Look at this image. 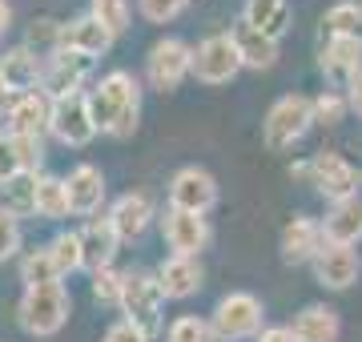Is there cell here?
Instances as JSON below:
<instances>
[{"label": "cell", "instance_id": "cell-1", "mask_svg": "<svg viewBox=\"0 0 362 342\" xmlns=\"http://www.w3.org/2000/svg\"><path fill=\"white\" fill-rule=\"evenodd\" d=\"M141 81L133 77L129 69H113L105 73L97 85L89 89V101H93V117H97V129L125 141L137 133L141 125Z\"/></svg>", "mask_w": 362, "mask_h": 342}, {"label": "cell", "instance_id": "cell-2", "mask_svg": "<svg viewBox=\"0 0 362 342\" xmlns=\"http://www.w3.org/2000/svg\"><path fill=\"white\" fill-rule=\"evenodd\" d=\"M69 310H73V298H69L65 282H52V286H25L21 306H16V322H21V330L33 334V338H52V334L65 330Z\"/></svg>", "mask_w": 362, "mask_h": 342}, {"label": "cell", "instance_id": "cell-3", "mask_svg": "<svg viewBox=\"0 0 362 342\" xmlns=\"http://www.w3.org/2000/svg\"><path fill=\"white\" fill-rule=\"evenodd\" d=\"M165 290L149 270H125V294H121V318L133 322L149 342H157L165 326Z\"/></svg>", "mask_w": 362, "mask_h": 342}, {"label": "cell", "instance_id": "cell-4", "mask_svg": "<svg viewBox=\"0 0 362 342\" xmlns=\"http://www.w3.org/2000/svg\"><path fill=\"white\" fill-rule=\"evenodd\" d=\"M310 125H314V97H306V93H286V97H278L266 109L262 141L274 153H286V149H294L310 133Z\"/></svg>", "mask_w": 362, "mask_h": 342}, {"label": "cell", "instance_id": "cell-5", "mask_svg": "<svg viewBox=\"0 0 362 342\" xmlns=\"http://www.w3.org/2000/svg\"><path fill=\"white\" fill-rule=\"evenodd\" d=\"M214 334L218 342H254L262 334V322H266V306H262L258 294H250V290H230L226 298H218L214 306Z\"/></svg>", "mask_w": 362, "mask_h": 342}, {"label": "cell", "instance_id": "cell-6", "mask_svg": "<svg viewBox=\"0 0 362 342\" xmlns=\"http://www.w3.org/2000/svg\"><path fill=\"white\" fill-rule=\"evenodd\" d=\"M185 77H194V45L181 37H161L145 53V81L157 93H173Z\"/></svg>", "mask_w": 362, "mask_h": 342}, {"label": "cell", "instance_id": "cell-7", "mask_svg": "<svg viewBox=\"0 0 362 342\" xmlns=\"http://www.w3.org/2000/svg\"><path fill=\"white\" fill-rule=\"evenodd\" d=\"M306 182H310L314 189H318V194L334 206V201L358 198L362 170L350 158L334 153V149H322V153H314V158H310V177H306Z\"/></svg>", "mask_w": 362, "mask_h": 342}, {"label": "cell", "instance_id": "cell-8", "mask_svg": "<svg viewBox=\"0 0 362 342\" xmlns=\"http://www.w3.org/2000/svg\"><path fill=\"white\" fill-rule=\"evenodd\" d=\"M242 53L233 45V33H209L194 49V77L202 85H230L242 73Z\"/></svg>", "mask_w": 362, "mask_h": 342}, {"label": "cell", "instance_id": "cell-9", "mask_svg": "<svg viewBox=\"0 0 362 342\" xmlns=\"http://www.w3.org/2000/svg\"><path fill=\"white\" fill-rule=\"evenodd\" d=\"M49 133L57 137L61 145L69 149H81V145H89L97 137V117H93V101L89 93H73V97H61V101H52V125Z\"/></svg>", "mask_w": 362, "mask_h": 342}, {"label": "cell", "instance_id": "cell-10", "mask_svg": "<svg viewBox=\"0 0 362 342\" xmlns=\"http://www.w3.org/2000/svg\"><path fill=\"white\" fill-rule=\"evenodd\" d=\"M93 57L77 53V49H57L52 57H45V77H40V93H49L52 101L85 93V81L93 77Z\"/></svg>", "mask_w": 362, "mask_h": 342}, {"label": "cell", "instance_id": "cell-11", "mask_svg": "<svg viewBox=\"0 0 362 342\" xmlns=\"http://www.w3.org/2000/svg\"><path fill=\"white\" fill-rule=\"evenodd\" d=\"M169 206L189 213H209L218 206V177L202 165H181L169 177Z\"/></svg>", "mask_w": 362, "mask_h": 342}, {"label": "cell", "instance_id": "cell-12", "mask_svg": "<svg viewBox=\"0 0 362 342\" xmlns=\"http://www.w3.org/2000/svg\"><path fill=\"white\" fill-rule=\"evenodd\" d=\"M161 237H165L169 254H181V258H197V254L209 246V218L206 213H189V210H173L169 206L165 218H161Z\"/></svg>", "mask_w": 362, "mask_h": 342}, {"label": "cell", "instance_id": "cell-13", "mask_svg": "<svg viewBox=\"0 0 362 342\" xmlns=\"http://www.w3.org/2000/svg\"><path fill=\"white\" fill-rule=\"evenodd\" d=\"M322 246H326L322 218H310V213H294V218L282 225V237H278V250H282V262L286 266L314 262Z\"/></svg>", "mask_w": 362, "mask_h": 342}, {"label": "cell", "instance_id": "cell-14", "mask_svg": "<svg viewBox=\"0 0 362 342\" xmlns=\"http://www.w3.org/2000/svg\"><path fill=\"white\" fill-rule=\"evenodd\" d=\"M318 69L334 89H350V81L362 73V40L358 37H326L318 49Z\"/></svg>", "mask_w": 362, "mask_h": 342}, {"label": "cell", "instance_id": "cell-15", "mask_svg": "<svg viewBox=\"0 0 362 342\" xmlns=\"http://www.w3.org/2000/svg\"><path fill=\"white\" fill-rule=\"evenodd\" d=\"M314 278H318V286H326V290H350L354 282H358V274H362V258H358V250L354 246H330L326 242L322 250H318V258H314Z\"/></svg>", "mask_w": 362, "mask_h": 342}, {"label": "cell", "instance_id": "cell-16", "mask_svg": "<svg viewBox=\"0 0 362 342\" xmlns=\"http://www.w3.org/2000/svg\"><path fill=\"white\" fill-rule=\"evenodd\" d=\"M40 161H45V141L0 129V189L16 182L21 173H37Z\"/></svg>", "mask_w": 362, "mask_h": 342}, {"label": "cell", "instance_id": "cell-17", "mask_svg": "<svg viewBox=\"0 0 362 342\" xmlns=\"http://www.w3.org/2000/svg\"><path fill=\"white\" fill-rule=\"evenodd\" d=\"M49 125H52V97H49V93H40V89L16 97L13 109H8V117H4V129H8V133L37 137V141H45Z\"/></svg>", "mask_w": 362, "mask_h": 342}, {"label": "cell", "instance_id": "cell-18", "mask_svg": "<svg viewBox=\"0 0 362 342\" xmlns=\"http://www.w3.org/2000/svg\"><path fill=\"white\" fill-rule=\"evenodd\" d=\"M69 185V210L77 213V218H93V213L105 206V173L101 165H93V161H81V165H73L65 177Z\"/></svg>", "mask_w": 362, "mask_h": 342}, {"label": "cell", "instance_id": "cell-19", "mask_svg": "<svg viewBox=\"0 0 362 342\" xmlns=\"http://www.w3.org/2000/svg\"><path fill=\"white\" fill-rule=\"evenodd\" d=\"M81 246H85V270L93 278L113 266L117 250H121V234H117V225L109 218H89L81 225Z\"/></svg>", "mask_w": 362, "mask_h": 342}, {"label": "cell", "instance_id": "cell-20", "mask_svg": "<svg viewBox=\"0 0 362 342\" xmlns=\"http://www.w3.org/2000/svg\"><path fill=\"white\" fill-rule=\"evenodd\" d=\"M153 274H157V282H161V290H165L169 302H185V298H194L197 290H202V282H206L202 262H197V258H181V254H169Z\"/></svg>", "mask_w": 362, "mask_h": 342}, {"label": "cell", "instance_id": "cell-21", "mask_svg": "<svg viewBox=\"0 0 362 342\" xmlns=\"http://www.w3.org/2000/svg\"><path fill=\"white\" fill-rule=\"evenodd\" d=\"M0 77H4V85H8L16 97H25V93L40 89V77H45V57L33 53L28 45L4 49V53H0Z\"/></svg>", "mask_w": 362, "mask_h": 342}, {"label": "cell", "instance_id": "cell-22", "mask_svg": "<svg viewBox=\"0 0 362 342\" xmlns=\"http://www.w3.org/2000/svg\"><path fill=\"white\" fill-rule=\"evenodd\" d=\"M113 40L117 37L93 13H81V16H73V20L61 25V49H77V53L93 57V61L109 53V49H113Z\"/></svg>", "mask_w": 362, "mask_h": 342}, {"label": "cell", "instance_id": "cell-23", "mask_svg": "<svg viewBox=\"0 0 362 342\" xmlns=\"http://www.w3.org/2000/svg\"><path fill=\"white\" fill-rule=\"evenodd\" d=\"M105 218L117 225L121 237H141L145 230H149V222L157 218V210H153V201H149V194H121V198L109 206Z\"/></svg>", "mask_w": 362, "mask_h": 342}, {"label": "cell", "instance_id": "cell-24", "mask_svg": "<svg viewBox=\"0 0 362 342\" xmlns=\"http://www.w3.org/2000/svg\"><path fill=\"white\" fill-rule=\"evenodd\" d=\"M322 237L330 246H358L362 242V198L334 201L322 218Z\"/></svg>", "mask_w": 362, "mask_h": 342}, {"label": "cell", "instance_id": "cell-25", "mask_svg": "<svg viewBox=\"0 0 362 342\" xmlns=\"http://www.w3.org/2000/svg\"><path fill=\"white\" fill-rule=\"evenodd\" d=\"M230 33H233V45H238V53H242V65H246V69L266 73V69L278 65V40L266 37L262 28L246 25V20H238Z\"/></svg>", "mask_w": 362, "mask_h": 342}, {"label": "cell", "instance_id": "cell-26", "mask_svg": "<svg viewBox=\"0 0 362 342\" xmlns=\"http://www.w3.org/2000/svg\"><path fill=\"white\" fill-rule=\"evenodd\" d=\"M290 330H294L298 342H338V330H342V322H338V310H334V306L310 302V306H302V310L294 314Z\"/></svg>", "mask_w": 362, "mask_h": 342}, {"label": "cell", "instance_id": "cell-27", "mask_svg": "<svg viewBox=\"0 0 362 342\" xmlns=\"http://www.w3.org/2000/svg\"><path fill=\"white\" fill-rule=\"evenodd\" d=\"M242 20L262 28L266 37L282 40L286 33H290L294 13H290V0H246V4H242Z\"/></svg>", "mask_w": 362, "mask_h": 342}, {"label": "cell", "instance_id": "cell-28", "mask_svg": "<svg viewBox=\"0 0 362 342\" xmlns=\"http://www.w3.org/2000/svg\"><path fill=\"white\" fill-rule=\"evenodd\" d=\"M69 185L65 177H52V173H37V218L45 222H61L69 218Z\"/></svg>", "mask_w": 362, "mask_h": 342}, {"label": "cell", "instance_id": "cell-29", "mask_svg": "<svg viewBox=\"0 0 362 342\" xmlns=\"http://www.w3.org/2000/svg\"><path fill=\"white\" fill-rule=\"evenodd\" d=\"M326 37H358L362 40V4L358 0H338L322 13V40Z\"/></svg>", "mask_w": 362, "mask_h": 342}, {"label": "cell", "instance_id": "cell-30", "mask_svg": "<svg viewBox=\"0 0 362 342\" xmlns=\"http://www.w3.org/2000/svg\"><path fill=\"white\" fill-rule=\"evenodd\" d=\"M61 266L52 258L49 246H37V250L21 254V282L25 286H52V282H61Z\"/></svg>", "mask_w": 362, "mask_h": 342}, {"label": "cell", "instance_id": "cell-31", "mask_svg": "<svg viewBox=\"0 0 362 342\" xmlns=\"http://www.w3.org/2000/svg\"><path fill=\"white\" fill-rule=\"evenodd\" d=\"M0 210L16 213V218L37 213V173H21L16 182L4 185V189H0Z\"/></svg>", "mask_w": 362, "mask_h": 342}, {"label": "cell", "instance_id": "cell-32", "mask_svg": "<svg viewBox=\"0 0 362 342\" xmlns=\"http://www.w3.org/2000/svg\"><path fill=\"white\" fill-rule=\"evenodd\" d=\"M52 258H57V266H61V274H77V270H85V246H81V230H61V234L49 242Z\"/></svg>", "mask_w": 362, "mask_h": 342}, {"label": "cell", "instance_id": "cell-33", "mask_svg": "<svg viewBox=\"0 0 362 342\" xmlns=\"http://www.w3.org/2000/svg\"><path fill=\"white\" fill-rule=\"evenodd\" d=\"M165 342H218L214 334V322L197 314H177L165 330Z\"/></svg>", "mask_w": 362, "mask_h": 342}, {"label": "cell", "instance_id": "cell-34", "mask_svg": "<svg viewBox=\"0 0 362 342\" xmlns=\"http://www.w3.org/2000/svg\"><path fill=\"white\" fill-rule=\"evenodd\" d=\"M350 113V101L342 89H326L314 97V125H338V121H346Z\"/></svg>", "mask_w": 362, "mask_h": 342}, {"label": "cell", "instance_id": "cell-35", "mask_svg": "<svg viewBox=\"0 0 362 342\" xmlns=\"http://www.w3.org/2000/svg\"><path fill=\"white\" fill-rule=\"evenodd\" d=\"M89 13L101 20L113 37H121L129 28V0H89Z\"/></svg>", "mask_w": 362, "mask_h": 342}, {"label": "cell", "instance_id": "cell-36", "mask_svg": "<svg viewBox=\"0 0 362 342\" xmlns=\"http://www.w3.org/2000/svg\"><path fill=\"white\" fill-rule=\"evenodd\" d=\"M121 294H125V274L121 270H101V274H93V298L101 306H117L121 310Z\"/></svg>", "mask_w": 362, "mask_h": 342}, {"label": "cell", "instance_id": "cell-37", "mask_svg": "<svg viewBox=\"0 0 362 342\" xmlns=\"http://www.w3.org/2000/svg\"><path fill=\"white\" fill-rule=\"evenodd\" d=\"M21 242H25V234H21V218L8 213V210H0V262L16 258V254H21Z\"/></svg>", "mask_w": 362, "mask_h": 342}, {"label": "cell", "instance_id": "cell-38", "mask_svg": "<svg viewBox=\"0 0 362 342\" xmlns=\"http://www.w3.org/2000/svg\"><path fill=\"white\" fill-rule=\"evenodd\" d=\"M189 0H137V13L149 20V25H169L173 16L185 13Z\"/></svg>", "mask_w": 362, "mask_h": 342}, {"label": "cell", "instance_id": "cell-39", "mask_svg": "<svg viewBox=\"0 0 362 342\" xmlns=\"http://www.w3.org/2000/svg\"><path fill=\"white\" fill-rule=\"evenodd\" d=\"M101 342H149L141 334V330L133 326V322H125V318H117V322H109V330H105Z\"/></svg>", "mask_w": 362, "mask_h": 342}, {"label": "cell", "instance_id": "cell-40", "mask_svg": "<svg viewBox=\"0 0 362 342\" xmlns=\"http://www.w3.org/2000/svg\"><path fill=\"white\" fill-rule=\"evenodd\" d=\"M254 342H298V338H294V330L290 326H266Z\"/></svg>", "mask_w": 362, "mask_h": 342}, {"label": "cell", "instance_id": "cell-41", "mask_svg": "<svg viewBox=\"0 0 362 342\" xmlns=\"http://www.w3.org/2000/svg\"><path fill=\"white\" fill-rule=\"evenodd\" d=\"M346 101H350V113L362 121V73L354 81H350V89H346Z\"/></svg>", "mask_w": 362, "mask_h": 342}, {"label": "cell", "instance_id": "cell-42", "mask_svg": "<svg viewBox=\"0 0 362 342\" xmlns=\"http://www.w3.org/2000/svg\"><path fill=\"white\" fill-rule=\"evenodd\" d=\"M13 101H16V93L4 85V77H0V117H8V109H13Z\"/></svg>", "mask_w": 362, "mask_h": 342}, {"label": "cell", "instance_id": "cell-43", "mask_svg": "<svg viewBox=\"0 0 362 342\" xmlns=\"http://www.w3.org/2000/svg\"><path fill=\"white\" fill-rule=\"evenodd\" d=\"M8 28H13V4H8V0H0V40H4Z\"/></svg>", "mask_w": 362, "mask_h": 342}]
</instances>
